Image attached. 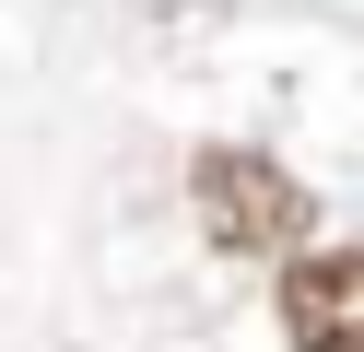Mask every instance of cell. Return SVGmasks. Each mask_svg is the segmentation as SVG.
<instances>
[{
  "label": "cell",
  "mask_w": 364,
  "mask_h": 352,
  "mask_svg": "<svg viewBox=\"0 0 364 352\" xmlns=\"http://www.w3.org/2000/svg\"><path fill=\"white\" fill-rule=\"evenodd\" d=\"M282 341L294 352H364V247L282 258Z\"/></svg>",
  "instance_id": "obj_2"
},
{
  "label": "cell",
  "mask_w": 364,
  "mask_h": 352,
  "mask_svg": "<svg viewBox=\"0 0 364 352\" xmlns=\"http://www.w3.org/2000/svg\"><path fill=\"white\" fill-rule=\"evenodd\" d=\"M188 200H200V235H212L223 258H306L317 247V200L294 164L247 153V141H212V153L188 164Z\"/></svg>",
  "instance_id": "obj_1"
}]
</instances>
